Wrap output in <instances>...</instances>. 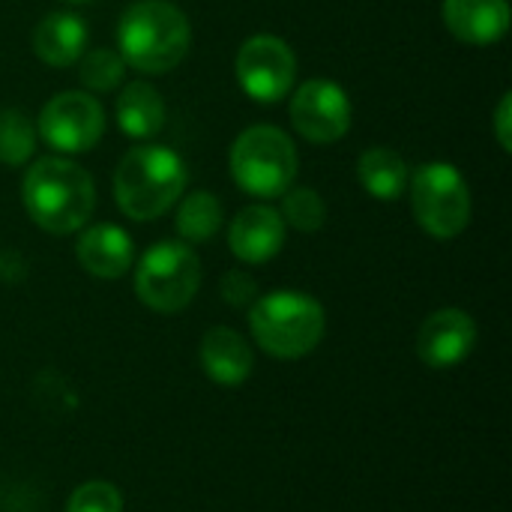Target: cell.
I'll return each instance as SVG.
<instances>
[{"label": "cell", "mask_w": 512, "mask_h": 512, "mask_svg": "<svg viewBox=\"0 0 512 512\" xmlns=\"http://www.w3.org/2000/svg\"><path fill=\"white\" fill-rule=\"evenodd\" d=\"M27 216L48 234H75L96 207L93 177L60 156L36 159L21 183Z\"/></svg>", "instance_id": "6da1fadb"}, {"label": "cell", "mask_w": 512, "mask_h": 512, "mask_svg": "<svg viewBox=\"0 0 512 512\" xmlns=\"http://www.w3.org/2000/svg\"><path fill=\"white\" fill-rule=\"evenodd\" d=\"M117 45L126 66L147 75H162L186 57L192 27L186 12L171 0H135L120 15Z\"/></svg>", "instance_id": "7a4b0ae2"}, {"label": "cell", "mask_w": 512, "mask_h": 512, "mask_svg": "<svg viewBox=\"0 0 512 512\" xmlns=\"http://www.w3.org/2000/svg\"><path fill=\"white\" fill-rule=\"evenodd\" d=\"M186 162L159 144L132 147L114 171L117 207L135 222H153L165 216L186 189Z\"/></svg>", "instance_id": "3957f363"}, {"label": "cell", "mask_w": 512, "mask_h": 512, "mask_svg": "<svg viewBox=\"0 0 512 512\" xmlns=\"http://www.w3.org/2000/svg\"><path fill=\"white\" fill-rule=\"evenodd\" d=\"M249 330L264 354L300 360L321 345L327 315L324 306L303 291H273L249 306Z\"/></svg>", "instance_id": "277c9868"}, {"label": "cell", "mask_w": 512, "mask_h": 512, "mask_svg": "<svg viewBox=\"0 0 512 512\" xmlns=\"http://www.w3.org/2000/svg\"><path fill=\"white\" fill-rule=\"evenodd\" d=\"M297 147L276 126H252L231 147L234 183L255 198H279L297 177Z\"/></svg>", "instance_id": "5b68a950"}, {"label": "cell", "mask_w": 512, "mask_h": 512, "mask_svg": "<svg viewBox=\"0 0 512 512\" xmlns=\"http://www.w3.org/2000/svg\"><path fill=\"white\" fill-rule=\"evenodd\" d=\"M201 288V261L189 243L162 240L150 246L135 267V294L138 300L159 312H183Z\"/></svg>", "instance_id": "8992f818"}, {"label": "cell", "mask_w": 512, "mask_h": 512, "mask_svg": "<svg viewBox=\"0 0 512 512\" xmlns=\"http://www.w3.org/2000/svg\"><path fill=\"white\" fill-rule=\"evenodd\" d=\"M411 210L417 225L435 240L459 237L471 222L468 180L450 162H426L408 177Z\"/></svg>", "instance_id": "52a82bcc"}, {"label": "cell", "mask_w": 512, "mask_h": 512, "mask_svg": "<svg viewBox=\"0 0 512 512\" xmlns=\"http://www.w3.org/2000/svg\"><path fill=\"white\" fill-rule=\"evenodd\" d=\"M297 78V57L285 39L258 33L249 36L237 51V81L246 96L261 105L285 99Z\"/></svg>", "instance_id": "ba28073f"}, {"label": "cell", "mask_w": 512, "mask_h": 512, "mask_svg": "<svg viewBox=\"0 0 512 512\" xmlns=\"http://www.w3.org/2000/svg\"><path fill=\"white\" fill-rule=\"evenodd\" d=\"M102 132L105 111L93 96L81 90L57 93L39 114V135L57 153H87L99 144Z\"/></svg>", "instance_id": "9c48e42d"}, {"label": "cell", "mask_w": 512, "mask_h": 512, "mask_svg": "<svg viewBox=\"0 0 512 512\" xmlns=\"http://www.w3.org/2000/svg\"><path fill=\"white\" fill-rule=\"evenodd\" d=\"M291 126L312 144H333L351 129V99L330 78H312L291 96Z\"/></svg>", "instance_id": "30bf717a"}, {"label": "cell", "mask_w": 512, "mask_h": 512, "mask_svg": "<svg viewBox=\"0 0 512 512\" xmlns=\"http://www.w3.org/2000/svg\"><path fill=\"white\" fill-rule=\"evenodd\" d=\"M477 348V324L462 309L432 312L417 333V357L429 369H453Z\"/></svg>", "instance_id": "8fae6325"}, {"label": "cell", "mask_w": 512, "mask_h": 512, "mask_svg": "<svg viewBox=\"0 0 512 512\" xmlns=\"http://www.w3.org/2000/svg\"><path fill=\"white\" fill-rule=\"evenodd\" d=\"M228 246L243 264H267L285 246V222L273 207H246L228 228Z\"/></svg>", "instance_id": "7c38bea8"}, {"label": "cell", "mask_w": 512, "mask_h": 512, "mask_svg": "<svg viewBox=\"0 0 512 512\" xmlns=\"http://www.w3.org/2000/svg\"><path fill=\"white\" fill-rule=\"evenodd\" d=\"M198 360L204 375L219 387H240L255 369V354L249 342L231 327H210L201 339Z\"/></svg>", "instance_id": "4fadbf2b"}, {"label": "cell", "mask_w": 512, "mask_h": 512, "mask_svg": "<svg viewBox=\"0 0 512 512\" xmlns=\"http://www.w3.org/2000/svg\"><path fill=\"white\" fill-rule=\"evenodd\" d=\"M78 264L96 279H120L135 264V243L120 225H93L75 243Z\"/></svg>", "instance_id": "5bb4252c"}, {"label": "cell", "mask_w": 512, "mask_h": 512, "mask_svg": "<svg viewBox=\"0 0 512 512\" xmlns=\"http://www.w3.org/2000/svg\"><path fill=\"white\" fill-rule=\"evenodd\" d=\"M447 30L468 45H495L510 30L507 0H444Z\"/></svg>", "instance_id": "9a60e30c"}, {"label": "cell", "mask_w": 512, "mask_h": 512, "mask_svg": "<svg viewBox=\"0 0 512 512\" xmlns=\"http://www.w3.org/2000/svg\"><path fill=\"white\" fill-rule=\"evenodd\" d=\"M30 45L42 63L72 66L87 48V21L72 12H51L36 24Z\"/></svg>", "instance_id": "2e32d148"}, {"label": "cell", "mask_w": 512, "mask_h": 512, "mask_svg": "<svg viewBox=\"0 0 512 512\" xmlns=\"http://www.w3.org/2000/svg\"><path fill=\"white\" fill-rule=\"evenodd\" d=\"M117 126L129 138H153L165 126V102L147 81H129L117 96Z\"/></svg>", "instance_id": "e0dca14e"}, {"label": "cell", "mask_w": 512, "mask_h": 512, "mask_svg": "<svg viewBox=\"0 0 512 512\" xmlns=\"http://www.w3.org/2000/svg\"><path fill=\"white\" fill-rule=\"evenodd\" d=\"M357 177L360 186L378 198V201H399L408 192V165L405 159L390 147H372L363 150L357 159Z\"/></svg>", "instance_id": "ac0fdd59"}, {"label": "cell", "mask_w": 512, "mask_h": 512, "mask_svg": "<svg viewBox=\"0 0 512 512\" xmlns=\"http://www.w3.org/2000/svg\"><path fill=\"white\" fill-rule=\"evenodd\" d=\"M177 234L186 243H207L222 228V204L213 192H192L180 201L174 216Z\"/></svg>", "instance_id": "d6986e66"}, {"label": "cell", "mask_w": 512, "mask_h": 512, "mask_svg": "<svg viewBox=\"0 0 512 512\" xmlns=\"http://www.w3.org/2000/svg\"><path fill=\"white\" fill-rule=\"evenodd\" d=\"M36 150V129L30 117L18 108L0 111V162L3 165H27Z\"/></svg>", "instance_id": "ffe728a7"}, {"label": "cell", "mask_w": 512, "mask_h": 512, "mask_svg": "<svg viewBox=\"0 0 512 512\" xmlns=\"http://www.w3.org/2000/svg\"><path fill=\"white\" fill-rule=\"evenodd\" d=\"M282 222L303 231V234H315L318 228H324L327 222V204L321 201V195L309 186H297V189H285L282 195Z\"/></svg>", "instance_id": "44dd1931"}, {"label": "cell", "mask_w": 512, "mask_h": 512, "mask_svg": "<svg viewBox=\"0 0 512 512\" xmlns=\"http://www.w3.org/2000/svg\"><path fill=\"white\" fill-rule=\"evenodd\" d=\"M126 63L117 51L111 48H93L78 57V78L87 90L93 93H108L123 81Z\"/></svg>", "instance_id": "7402d4cb"}, {"label": "cell", "mask_w": 512, "mask_h": 512, "mask_svg": "<svg viewBox=\"0 0 512 512\" xmlns=\"http://www.w3.org/2000/svg\"><path fill=\"white\" fill-rule=\"evenodd\" d=\"M66 512H123V495L114 483L90 480L69 495Z\"/></svg>", "instance_id": "603a6c76"}, {"label": "cell", "mask_w": 512, "mask_h": 512, "mask_svg": "<svg viewBox=\"0 0 512 512\" xmlns=\"http://www.w3.org/2000/svg\"><path fill=\"white\" fill-rule=\"evenodd\" d=\"M222 300L234 309H249L258 300V285L249 273L231 270L222 276Z\"/></svg>", "instance_id": "cb8c5ba5"}, {"label": "cell", "mask_w": 512, "mask_h": 512, "mask_svg": "<svg viewBox=\"0 0 512 512\" xmlns=\"http://www.w3.org/2000/svg\"><path fill=\"white\" fill-rule=\"evenodd\" d=\"M512 96L504 93L501 102H498V111H495V135H498V144L510 153L512 150Z\"/></svg>", "instance_id": "d4e9b609"}, {"label": "cell", "mask_w": 512, "mask_h": 512, "mask_svg": "<svg viewBox=\"0 0 512 512\" xmlns=\"http://www.w3.org/2000/svg\"><path fill=\"white\" fill-rule=\"evenodd\" d=\"M66 3H93V0H66Z\"/></svg>", "instance_id": "484cf974"}]
</instances>
